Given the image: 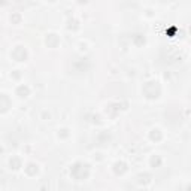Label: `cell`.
<instances>
[{
    "mask_svg": "<svg viewBox=\"0 0 191 191\" xmlns=\"http://www.w3.org/2000/svg\"><path fill=\"white\" fill-rule=\"evenodd\" d=\"M90 173V169H88L87 164L84 163H76L73 164V167L70 169V175L75 178V179H85Z\"/></svg>",
    "mask_w": 191,
    "mask_h": 191,
    "instance_id": "6da1fadb",
    "label": "cell"
},
{
    "mask_svg": "<svg viewBox=\"0 0 191 191\" xmlns=\"http://www.w3.org/2000/svg\"><path fill=\"white\" fill-rule=\"evenodd\" d=\"M143 93L148 99H154L160 94V87L157 82H148L145 87H143Z\"/></svg>",
    "mask_w": 191,
    "mask_h": 191,
    "instance_id": "7a4b0ae2",
    "label": "cell"
},
{
    "mask_svg": "<svg viewBox=\"0 0 191 191\" xmlns=\"http://www.w3.org/2000/svg\"><path fill=\"white\" fill-rule=\"evenodd\" d=\"M12 57H14L17 61H22V60H25V57H27V52H25V49H24L22 46H18V48L14 49Z\"/></svg>",
    "mask_w": 191,
    "mask_h": 191,
    "instance_id": "3957f363",
    "label": "cell"
},
{
    "mask_svg": "<svg viewBox=\"0 0 191 191\" xmlns=\"http://www.w3.org/2000/svg\"><path fill=\"white\" fill-rule=\"evenodd\" d=\"M17 93H18L21 97H25V96H27V94L30 93V90H29V87H24V85H21V87H18Z\"/></svg>",
    "mask_w": 191,
    "mask_h": 191,
    "instance_id": "277c9868",
    "label": "cell"
},
{
    "mask_svg": "<svg viewBox=\"0 0 191 191\" xmlns=\"http://www.w3.org/2000/svg\"><path fill=\"white\" fill-rule=\"evenodd\" d=\"M125 170H127V167H125L124 163H117V164H115V172H117V173H122V172H125Z\"/></svg>",
    "mask_w": 191,
    "mask_h": 191,
    "instance_id": "5b68a950",
    "label": "cell"
},
{
    "mask_svg": "<svg viewBox=\"0 0 191 191\" xmlns=\"http://www.w3.org/2000/svg\"><path fill=\"white\" fill-rule=\"evenodd\" d=\"M151 139H152V141H160V139H161L160 132H158V130H152V133H151Z\"/></svg>",
    "mask_w": 191,
    "mask_h": 191,
    "instance_id": "8992f818",
    "label": "cell"
},
{
    "mask_svg": "<svg viewBox=\"0 0 191 191\" xmlns=\"http://www.w3.org/2000/svg\"><path fill=\"white\" fill-rule=\"evenodd\" d=\"M20 164H21V161H20L18 158L10 160V167H12V169H18V167H20Z\"/></svg>",
    "mask_w": 191,
    "mask_h": 191,
    "instance_id": "52a82bcc",
    "label": "cell"
},
{
    "mask_svg": "<svg viewBox=\"0 0 191 191\" xmlns=\"http://www.w3.org/2000/svg\"><path fill=\"white\" fill-rule=\"evenodd\" d=\"M25 170H27V173H29V175H33V173H36V172H37V167L34 166V164H29V167L25 169Z\"/></svg>",
    "mask_w": 191,
    "mask_h": 191,
    "instance_id": "ba28073f",
    "label": "cell"
},
{
    "mask_svg": "<svg viewBox=\"0 0 191 191\" xmlns=\"http://www.w3.org/2000/svg\"><path fill=\"white\" fill-rule=\"evenodd\" d=\"M151 163H152V164H155V166H158V164H160L161 161H160V158H152V160H151Z\"/></svg>",
    "mask_w": 191,
    "mask_h": 191,
    "instance_id": "9c48e42d",
    "label": "cell"
},
{
    "mask_svg": "<svg viewBox=\"0 0 191 191\" xmlns=\"http://www.w3.org/2000/svg\"><path fill=\"white\" fill-rule=\"evenodd\" d=\"M188 190H190V191H191V185H190V187H188Z\"/></svg>",
    "mask_w": 191,
    "mask_h": 191,
    "instance_id": "30bf717a",
    "label": "cell"
}]
</instances>
